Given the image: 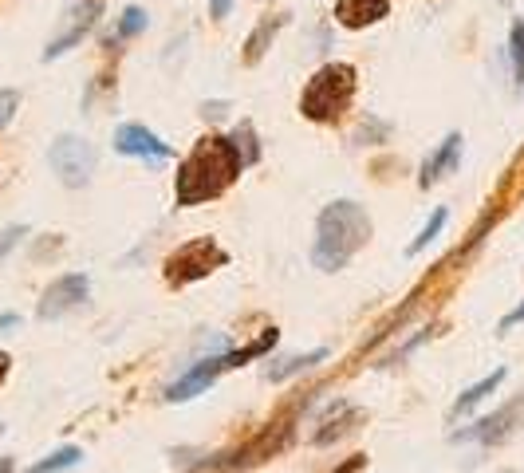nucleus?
<instances>
[{
  "label": "nucleus",
  "instance_id": "6",
  "mask_svg": "<svg viewBox=\"0 0 524 473\" xmlns=\"http://www.w3.org/2000/svg\"><path fill=\"white\" fill-rule=\"evenodd\" d=\"M95 146L91 142H83V138L75 135H60L52 142V150H48V162H52V170H56V178L64 182L67 190H83L87 182H91V174H95Z\"/></svg>",
  "mask_w": 524,
  "mask_h": 473
},
{
  "label": "nucleus",
  "instance_id": "11",
  "mask_svg": "<svg viewBox=\"0 0 524 473\" xmlns=\"http://www.w3.org/2000/svg\"><path fill=\"white\" fill-rule=\"evenodd\" d=\"M458 154H461V135L454 131V135H446L438 146H434V154L422 162V174H418V186L422 190H430L434 182H442L454 166H458Z\"/></svg>",
  "mask_w": 524,
  "mask_h": 473
},
{
  "label": "nucleus",
  "instance_id": "25",
  "mask_svg": "<svg viewBox=\"0 0 524 473\" xmlns=\"http://www.w3.org/2000/svg\"><path fill=\"white\" fill-rule=\"evenodd\" d=\"M229 12H233V0H209V16L213 20H225Z\"/></svg>",
  "mask_w": 524,
  "mask_h": 473
},
{
  "label": "nucleus",
  "instance_id": "17",
  "mask_svg": "<svg viewBox=\"0 0 524 473\" xmlns=\"http://www.w3.org/2000/svg\"><path fill=\"white\" fill-rule=\"evenodd\" d=\"M79 462H83V450H79V446H64V450L40 458L28 473H64V470H75Z\"/></svg>",
  "mask_w": 524,
  "mask_h": 473
},
{
  "label": "nucleus",
  "instance_id": "5",
  "mask_svg": "<svg viewBox=\"0 0 524 473\" xmlns=\"http://www.w3.org/2000/svg\"><path fill=\"white\" fill-rule=\"evenodd\" d=\"M229 265V253L213 241V237H194L186 245H178L170 257H166V280L174 288H186V284H197L205 280L209 272L225 269Z\"/></svg>",
  "mask_w": 524,
  "mask_h": 473
},
{
  "label": "nucleus",
  "instance_id": "10",
  "mask_svg": "<svg viewBox=\"0 0 524 473\" xmlns=\"http://www.w3.org/2000/svg\"><path fill=\"white\" fill-rule=\"evenodd\" d=\"M115 150L127 154V158H146V162H166V158H174V146H170V142H162L154 131H146V127H138V123H123V127L115 131Z\"/></svg>",
  "mask_w": 524,
  "mask_h": 473
},
{
  "label": "nucleus",
  "instance_id": "28",
  "mask_svg": "<svg viewBox=\"0 0 524 473\" xmlns=\"http://www.w3.org/2000/svg\"><path fill=\"white\" fill-rule=\"evenodd\" d=\"M8 367H12V359H8V351H0V383L8 379Z\"/></svg>",
  "mask_w": 524,
  "mask_h": 473
},
{
  "label": "nucleus",
  "instance_id": "8",
  "mask_svg": "<svg viewBox=\"0 0 524 473\" xmlns=\"http://www.w3.org/2000/svg\"><path fill=\"white\" fill-rule=\"evenodd\" d=\"M99 12H103V4H99V0H75V4L67 8L64 32L48 40V48H44V60L52 64V60H60L64 52H71V48H75V44H79V40H83L91 28H95Z\"/></svg>",
  "mask_w": 524,
  "mask_h": 473
},
{
  "label": "nucleus",
  "instance_id": "21",
  "mask_svg": "<svg viewBox=\"0 0 524 473\" xmlns=\"http://www.w3.org/2000/svg\"><path fill=\"white\" fill-rule=\"evenodd\" d=\"M355 418H359V414L351 410V414H347V422H328V426L316 434V446H331L339 434H347V430H351V422H355Z\"/></svg>",
  "mask_w": 524,
  "mask_h": 473
},
{
  "label": "nucleus",
  "instance_id": "19",
  "mask_svg": "<svg viewBox=\"0 0 524 473\" xmlns=\"http://www.w3.org/2000/svg\"><path fill=\"white\" fill-rule=\"evenodd\" d=\"M509 60H513V83H517V91H524V20H513V32H509Z\"/></svg>",
  "mask_w": 524,
  "mask_h": 473
},
{
  "label": "nucleus",
  "instance_id": "16",
  "mask_svg": "<svg viewBox=\"0 0 524 473\" xmlns=\"http://www.w3.org/2000/svg\"><path fill=\"white\" fill-rule=\"evenodd\" d=\"M233 150H237V158H241V166L249 170V166H257L261 162V142H257V131H253V123H241L237 131H233Z\"/></svg>",
  "mask_w": 524,
  "mask_h": 473
},
{
  "label": "nucleus",
  "instance_id": "24",
  "mask_svg": "<svg viewBox=\"0 0 524 473\" xmlns=\"http://www.w3.org/2000/svg\"><path fill=\"white\" fill-rule=\"evenodd\" d=\"M517 324H524V304H517V308H513V312H509V316H505V320H501V324H497V332H501V336H505V332H513V328H517Z\"/></svg>",
  "mask_w": 524,
  "mask_h": 473
},
{
  "label": "nucleus",
  "instance_id": "1",
  "mask_svg": "<svg viewBox=\"0 0 524 473\" xmlns=\"http://www.w3.org/2000/svg\"><path fill=\"white\" fill-rule=\"evenodd\" d=\"M241 158L233 150V142L221 135H205L194 142V150L182 158L178 178H174V202L182 205H201L221 198L237 178H241Z\"/></svg>",
  "mask_w": 524,
  "mask_h": 473
},
{
  "label": "nucleus",
  "instance_id": "22",
  "mask_svg": "<svg viewBox=\"0 0 524 473\" xmlns=\"http://www.w3.org/2000/svg\"><path fill=\"white\" fill-rule=\"evenodd\" d=\"M24 237H28V225H8V229L0 233V261H4V257H8Z\"/></svg>",
  "mask_w": 524,
  "mask_h": 473
},
{
  "label": "nucleus",
  "instance_id": "7",
  "mask_svg": "<svg viewBox=\"0 0 524 473\" xmlns=\"http://www.w3.org/2000/svg\"><path fill=\"white\" fill-rule=\"evenodd\" d=\"M87 292H91V280H87L83 272H67V276L52 280V284L44 288L36 316H40V320H60V316L75 312V308L87 300Z\"/></svg>",
  "mask_w": 524,
  "mask_h": 473
},
{
  "label": "nucleus",
  "instance_id": "29",
  "mask_svg": "<svg viewBox=\"0 0 524 473\" xmlns=\"http://www.w3.org/2000/svg\"><path fill=\"white\" fill-rule=\"evenodd\" d=\"M0 434H4V426H0Z\"/></svg>",
  "mask_w": 524,
  "mask_h": 473
},
{
  "label": "nucleus",
  "instance_id": "13",
  "mask_svg": "<svg viewBox=\"0 0 524 473\" xmlns=\"http://www.w3.org/2000/svg\"><path fill=\"white\" fill-rule=\"evenodd\" d=\"M501 383H505V367H497V371H493V375H485L481 383H473V387H465V391H461V395H458V403L450 406V418H465V414H469L473 406H481V403H485V399H489V395H493V391H497Z\"/></svg>",
  "mask_w": 524,
  "mask_h": 473
},
{
  "label": "nucleus",
  "instance_id": "3",
  "mask_svg": "<svg viewBox=\"0 0 524 473\" xmlns=\"http://www.w3.org/2000/svg\"><path fill=\"white\" fill-rule=\"evenodd\" d=\"M355 87H359V71L351 68V64H324L304 83L300 115L312 119V123H335V119H343V111L355 99Z\"/></svg>",
  "mask_w": 524,
  "mask_h": 473
},
{
  "label": "nucleus",
  "instance_id": "12",
  "mask_svg": "<svg viewBox=\"0 0 524 473\" xmlns=\"http://www.w3.org/2000/svg\"><path fill=\"white\" fill-rule=\"evenodd\" d=\"M387 12H391V0H339V4H335V20H339L343 28L379 24Z\"/></svg>",
  "mask_w": 524,
  "mask_h": 473
},
{
  "label": "nucleus",
  "instance_id": "14",
  "mask_svg": "<svg viewBox=\"0 0 524 473\" xmlns=\"http://www.w3.org/2000/svg\"><path fill=\"white\" fill-rule=\"evenodd\" d=\"M284 24H288V16H264L261 24L253 28V36L245 40V64H261V56L268 52L272 36H276Z\"/></svg>",
  "mask_w": 524,
  "mask_h": 473
},
{
  "label": "nucleus",
  "instance_id": "26",
  "mask_svg": "<svg viewBox=\"0 0 524 473\" xmlns=\"http://www.w3.org/2000/svg\"><path fill=\"white\" fill-rule=\"evenodd\" d=\"M363 466H367V458H363V454H355V458H347V462H343L335 473H359Z\"/></svg>",
  "mask_w": 524,
  "mask_h": 473
},
{
  "label": "nucleus",
  "instance_id": "2",
  "mask_svg": "<svg viewBox=\"0 0 524 473\" xmlns=\"http://www.w3.org/2000/svg\"><path fill=\"white\" fill-rule=\"evenodd\" d=\"M371 241V217L359 202H331L316 217L312 265L320 272L347 269V261Z\"/></svg>",
  "mask_w": 524,
  "mask_h": 473
},
{
  "label": "nucleus",
  "instance_id": "20",
  "mask_svg": "<svg viewBox=\"0 0 524 473\" xmlns=\"http://www.w3.org/2000/svg\"><path fill=\"white\" fill-rule=\"evenodd\" d=\"M138 32H146V12L131 4V8L119 16V24H115V36H111V44H115V40H134Z\"/></svg>",
  "mask_w": 524,
  "mask_h": 473
},
{
  "label": "nucleus",
  "instance_id": "30",
  "mask_svg": "<svg viewBox=\"0 0 524 473\" xmlns=\"http://www.w3.org/2000/svg\"><path fill=\"white\" fill-rule=\"evenodd\" d=\"M501 4H509V0H501Z\"/></svg>",
  "mask_w": 524,
  "mask_h": 473
},
{
  "label": "nucleus",
  "instance_id": "9",
  "mask_svg": "<svg viewBox=\"0 0 524 473\" xmlns=\"http://www.w3.org/2000/svg\"><path fill=\"white\" fill-rule=\"evenodd\" d=\"M524 410V395H517L513 403H505L501 410H493L489 418H481L477 426H469V430H458L454 434V442H481V446H497V442H505L509 434H513V422H517V414Z\"/></svg>",
  "mask_w": 524,
  "mask_h": 473
},
{
  "label": "nucleus",
  "instance_id": "4",
  "mask_svg": "<svg viewBox=\"0 0 524 473\" xmlns=\"http://www.w3.org/2000/svg\"><path fill=\"white\" fill-rule=\"evenodd\" d=\"M276 339H280V332L268 328V332H261V339H253L245 351H225V355H213V359H197L178 383L166 387V403H190V399H197L205 387H213V379H217L221 371H233V367H245L249 359H261L264 351L276 347Z\"/></svg>",
  "mask_w": 524,
  "mask_h": 473
},
{
  "label": "nucleus",
  "instance_id": "18",
  "mask_svg": "<svg viewBox=\"0 0 524 473\" xmlns=\"http://www.w3.org/2000/svg\"><path fill=\"white\" fill-rule=\"evenodd\" d=\"M446 217H450L446 209H434V213H430V221H426V225L418 229V237H414V241L406 245V253H410V257H418L422 249H430V241H434V237H438V233L446 229Z\"/></svg>",
  "mask_w": 524,
  "mask_h": 473
},
{
  "label": "nucleus",
  "instance_id": "23",
  "mask_svg": "<svg viewBox=\"0 0 524 473\" xmlns=\"http://www.w3.org/2000/svg\"><path fill=\"white\" fill-rule=\"evenodd\" d=\"M16 107H20V95L16 91H0V131L8 127V119L16 115Z\"/></svg>",
  "mask_w": 524,
  "mask_h": 473
},
{
  "label": "nucleus",
  "instance_id": "15",
  "mask_svg": "<svg viewBox=\"0 0 524 473\" xmlns=\"http://www.w3.org/2000/svg\"><path fill=\"white\" fill-rule=\"evenodd\" d=\"M324 359H328V347H316V351H308V355H292V359L268 367V379H272V383H284V379H292V375H300V371L320 367Z\"/></svg>",
  "mask_w": 524,
  "mask_h": 473
},
{
  "label": "nucleus",
  "instance_id": "27",
  "mask_svg": "<svg viewBox=\"0 0 524 473\" xmlns=\"http://www.w3.org/2000/svg\"><path fill=\"white\" fill-rule=\"evenodd\" d=\"M12 328H20V316H16V312H4V316H0V336L12 332Z\"/></svg>",
  "mask_w": 524,
  "mask_h": 473
}]
</instances>
